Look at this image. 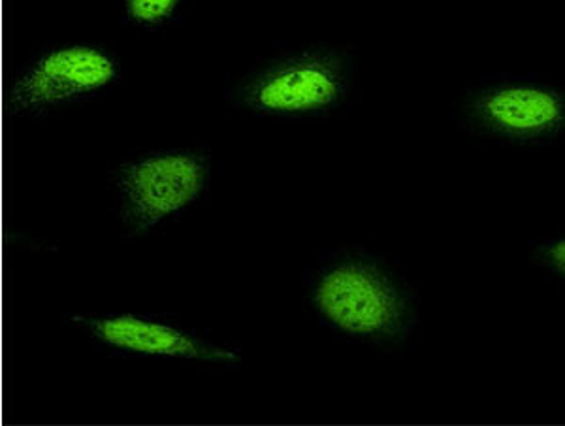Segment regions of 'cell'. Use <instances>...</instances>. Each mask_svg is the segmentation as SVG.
<instances>
[{
    "mask_svg": "<svg viewBox=\"0 0 565 426\" xmlns=\"http://www.w3.org/2000/svg\"><path fill=\"white\" fill-rule=\"evenodd\" d=\"M356 58L348 44L317 42L277 47L258 57L226 89L244 116L324 119L348 110L356 95Z\"/></svg>",
    "mask_w": 565,
    "mask_h": 426,
    "instance_id": "cell-2",
    "label": "cell"
},
{
    "mask_svg": "<svg viewBox=\"0 0 565 426\" xmlns=\"http://www.w3.org/2000/svg\"><path fill=\"white\" fill-rule=\"evenodd\" d=\"M63 327L90 345L122 359H159L238 370L242 353L217 342L172 316L148 313H82L63 316Z\"/></svg>",
    "mask_w": 565,
    "mask_h": 426,
    "instance_id": "cell-6",
    "label": "cell"
},
{
    "mask_svg": "<svg viewBox=\"0 0 565 426\" xmlns=\"http://www.w3.org/2000/svg\"><path fill=\"white\" fill-rule=\"evenodd\" d=\"M530 263L565 287V225L530 246Z\"/></svg>",
    "mask_w": 565,
    "mask_h": 426,
    "instance_id": "cell-8",
    "label": "cell"
},
{
    "mask_svg": "<svg viewBox=\"0 0 565 426\" xmlns=\"http://www.w3.org/2000/svg\"><path fill=\"white\" fill-rule=\"evenodd\" d=\"M189 0H121L125 26L157 33L181 20Z\"/></svg>",
    "mask_w": 565,
    "mask_h": 426,
    "instance_id": "cell-7",
    "label": "cell"
},
{
    "mask_svg": "<svg viewBox=\"0 0 565 426\" xmlns=\"http://www.w3.org/2000/svg\"><path fill=\"white\" fill-rule=\"evenodd\" d=\"M303 300L322 329L349 343L399 349L420 329V302L385 258L338 247L317 258L303 279Z\"/></svg>",
    "mask_w": 565,
    "mask_h": 426,
    "instance_id": "cell-1",
    "label": "cell"
},
{
    "mask_svg": "<svg viewBox=\"0 0 565 426\" xmlns=\"http://www.w3.org/2000/svg\"><path fill=\"white\" fill-rule=\"evenodd\" d=\"M455 110L468 135L501 148H553L565 138V85L533 74H489Z\"/></svg>",
    "mask_w": 565,
    "mask_h": 426,
    "instance_id": "cell-4",
    "label": "cell"
},
{
    "mask_svg": "<svg viewBox=\"0 0 565 426\" xmlns=\"http://www.w3.org/2000/svg\"><path fill=\"white\" fill-rule=\"evenodd\" d=\"M119 79L121 58L108 45L45 44L10 79L8 110L21 119L57 116L108 93Z\"/></svg>",
    "mask_w": 565,
    "mask_h": 426,
    "instance_id": "cell-5",
    "label": "cell"
},
{
    "mask_svg": "<svg viewBox=\"0 0 565 426\" xmlns=\"http://www.w3.org/2000/svg\"><path fill=\"white\" fill-rule=\"evenodd\" d=\"M210 148L130 149L108 167L111 213L125 242L161 233L206 201Z\"/></svg>",
    "mask_w": 565,
    "mask_h": 426,
    "instance_id": "cell-3",
    "label": "cell"
}]
</instances>
